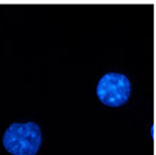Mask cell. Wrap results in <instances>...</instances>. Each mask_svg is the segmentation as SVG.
Returning a JSON list of instances; mask_svg holds the SVG:
<instances>
[{
	"label": "cell",
	"mask_w": 156,
	"mask_h": 155,
	"mask_svg": "<svg viewBox=\"0 0 156 155\" xmlns=\"http://www.w3.org/2000/svg\"><path fill=\"white\" fill-rule=\"evenodd\" d=\"M42 143V132L34 121L11 124L2 135V145L12 155H36Z\"/></svg>",
	"instance_id": "1"
},
{
	"label": "cell",
	"mask_w": 156,
	"mask_h": 155,
	"mask_svg": "<svg viewBox=\"0 0 156 155\" xmlns=\"http://www.w3.org/2000/svg\"><path fill=\"white\" fill-rule=\"evenodd\" d=\"M132 85L125 74L110 71L103 75L96 88L99 102L108 107H120L129 100Z\"/></svg>",
	"instance_id": "2"
}]
</instances>
